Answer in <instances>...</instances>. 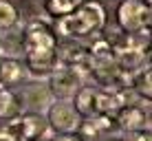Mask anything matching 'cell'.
Listing matches in <instances>:
<instances>
[{"instance_id":"cell-1","label":"cell","mask_w":152,"mask_h":141,"mask_svg":"<svg viewBox=\"0 0 152 141\" xmlns=\"http://www.w3.org/2000/svg\"><path fill=\"white\" fill-rule=\"evenodd\" d=\"M22 49L27 57V69L33 77H49L57 66V46L55 35L51 33L49 27L42 22H33L27 29L22 38Z\"/></svg>"},{"instance_id":"cell-2","label":"cell","mask_w":152,"mask_h":141,"mask_svg":"<svg viewBox=\"0 0 152 141\" xmlns=\"http://www.w3.org/2000/svg\"><path fill=\"white\" fill-rule=\"evenodd\" d=\"M102 27H104V9L91 0L84 4H77L69 15H62L55 24L57 33L66 35V38H82L88 33H97Z\"/></svg>"},{"instance_id":"cell-3","label":"cell","mask_w":152,"mask_h":141,"mask_svg":"<svg viewBox=\"0 0 152 141\" xmlns=\"http://www.w3.org/2000/svg\"><path fill=\"white\" fill-rule=\"evenodd\" d=\"M7 132H11L15 139H22V141H38V139H46L51 132L46 119L38 113H27V115H20L15 117L11 123H9Z\"/></svg>"},{"instance_id":"cell-4","label":"cell","mask_w":152,"mask_h":141,"mask_svg":"<svg viewBox=\"0 0 152 141\" xmlns=\"http://www.w3.org/2000/svg\"><path fill=\"white\" fill-rule=\"evenodd\" d=\"M119 27L126 29L128 33H137V31L150 29V4L141 2V0H124L117 9Z\"/></svg>"},{"instance_id":"cell-5","label":"cell","mask_w":152,"mask_h":141,"mask_svg":"<svg viewBox=\"0 0 152 141\" xmlns=\"http://www.w3.org/2000/svg\"><path fill=\"white\" fill-rule=\"evenodd\" d=\"M46 123L55 132H73L80 126V115L75 113V108H73V104L69 99H57V102L49 104Z\"/></svg>"},{"instance_id":"cell-6","label":"cell","mask_w":152,"mask_h":141,"mask_svg":"<svg viewBox=\"0 0 152 141\" xmlns=\"http://www.w3.org/2000/svg\"><path fill=\"white\" fill-rule=\"evenodd\" d=\"M84 75L77 69H69V66H55V71L49 75V86L51 93L60 99H71L82 86Z\"/></svg>"},{"instance_id":"cell-7","label":"cell","mask_w":152,"mask_h":141,"mask_svg":"<svg viewBox=\"0 0 152 141\" xmlns=\"http://www.w3.org/2000/svg\"><path fill=\"white\" fill-rule=\"evenodd\" d=\"M91 73L93 82L97 86L106 88V91H121V88H128V80L130 75H124L121 71L117 69V64L113 62H102V64H91Z\"/></svg>"},{"instance_id":"cell-8","label":"cell","mask_w":152,"mask_h":141,"mask_svg":"<svg viewBox=\"0 0 152 141\" xmlns=\"http://www.w3.org/2000/svg\"><path fill=\"white\" fill-rule=\"evenodd\" d=\"M143 62H148V49H143V44L126 42V46L115 49V64L124 75H134L143 69Z\"/></svg>"},{"instance_id":"cell-9","label":"cell","mask_w":152,"mask_h":141,"mask_svg":"<svg viewBox=\"0 0 152 141\" xmlns=\"http://www.w3.org/2000/svg\"><path fill=\"white\" fill-rule=\"evenodd\" d=\"M117 115H119L117 123H119V128H121L124 132L130 134V132H139V130H150L148 113H145L141 106H130V104H126Z\"/></svg>"},{"instance_id":"cell-10","label":"cell","mask_w":152,"mask_h":141,"mask_svg":"<svg viewBox=\"0 0 152 141\" xmlns=\"http://www.w3.org/2000/svg\"><path fill=\"white\" fill-rule=\"evenodd\" d=\"M71 99H73L71 102L73 108H75V113L80 115V117L91 119L93 115H97V93L93 91L91 86H80L77 93Z\"/></svg>"},{"instance_id":"cell-11","label":"cell","mask_w":152,"mask_h":141,"mask_svg":"<svg viewBox=\"0 0 152 141\" xmlns=\"http://www.w3.org/2000/svg\"><path fill=\"white\" fill-rule=\"evenodd\" d=\"M126 91L128 88H121V91H104L97 93V115H117L121 108L126 106Z\"/></svg>"},{"instance_id":"cell-12","label":"cell","mask_w":152,"mask_h":141,"mask_svg":"<svg viewBox=\"0 0 152 141\" xmlns=\"http://www.w3.org/2000/svg\"><path fill=\"white\" fill-rule=\"evenodd\" d=\"M24 77V66L20 64L15 57H0V86L9 88L15 86Z\"/></svg>"},{"instance_id":"cell-13","label":"cell","mask_w":152,"mask_h":141,"mask_svg":"<svg viewBox=\"0 0 152 141\" xmlns=\"http://www.w3.org/2000/svg\"><path fill=\"white\" fill-rule=\"evenodd\" d=\"M128 88L130 91H137L139 95H145V102H150V95H152V73H150V66H145V69L137 71L134 75H130Z\"/></svg>"},{"instance_id":"cell-14","label":"cell","mask_w":152,"mask_h":141,"mask_svg":"<svg viewBox=\"0 0 152 141\" xmlns=\"http://www.w3.org/2000/svg\"><path fill=\"white\" fill-rule=\"evenodd\" d=\"M88 60H91V64L113 62V60H115V46L108 44L106 40H97V42L88 49Z\"/></svg>"},{"instance_id":"cell-15","label":"cell","mask_w":152,"mask_h":141,"mask_svg":"<svg viewBox=\"0 0 152 141\" xmlns=\"http://www.w3.org/2000/svg\"><path fill=\"white\" fill-rule=\"evenodd\" d=\"M20 106H18V99L9 88H0V119H13L18 117Z\"/></svg>"},{"instance_id":"cell-16","label":"cell","mask_w":152,"mask_h":141,"mask_svg":"<svg viewBox=\"0 0 152 141\" xmlns=\"http://www.w3.org/2000/svg\"><path fill=\"white\" fill-rule=\"evenodd\" d=\"M18 22V11L9 0H0V31H7L15 27Z\"/></svg>"},{"instance_id":"cell-17","label":"cell","mask_w":152,"mask_h":141,"mask_svg":"<svg viewBox=\"0 0 152 141\" xmlns=\"http://www.w3.org/2000/svg\"><path fill=\"white\" fill-rule=\"evenodd\" d=\"M77 0H46V11L51 15H69L73 9L77 7Z\"/></svg>"},{"instance_id":"cell-18","label":"cell","mask_w":152,"mask_h":141,"mask_svg":"<svg viewBox=\"0 0 152 141\" xmlns=\"http://www.w3.org/2000/svg\"><path fill=\"white\" fill-rule=\"evenodd\" d=\"M126 141H152L150 130H139V132H130V137Z\"/></svg>"},{"instance_id":"cell-19","label":"cell","mask_w":152,"mask_h":141,"mask_svg":"<svg viewBox=\"0 0 152 141\" xmlns=\"http://www.w3.org/2000/svg\"><path fill=\"white\" fill-rule=\"evenodd\" d=\"M53 141H82L80 139V134H75V132H60V134H55Z\"/></svg>"},{"instance_id":"cell-20","label":"cell","mask_w":152,"mask_h":141,"mask_svg":"<svg viewBox=\"0 0 152 141\" xmlns=\"http://www.w3.org/2000/svg\"><path fill=\"white\" fill-rule=\"evenodd\" d=\"M0 141H18V139H15L11 132H7V130H4V132H0Z\"/></svg>"},{"instance_id":"cell-21","label":"cell","mask_w":152,"mask_h":141,"mask_svg":"<svg viewBox=\"0 0 152 141\" xmlns=\"http://www.w3.org/2000/svg\"><path fill=\"white\" fill-rule=\"evenodd\" d=\"M38 141H46V139H38Z\"/></svg>"},{"instance_id":"cell-22","label":"cell","mask_w":152,"mask_h":141,"mask_svg":"<svg viewBox=\"0 0 152 141\" xmlns=\"http://www.w3.org/2000/svg\"><path fill=\"white\" fill-rule=\"evenodd\" d=\"M77 2H80V0H77Z\"/></svg>"},{"instance_id":"cell-23","label":"cell","mask_w":152,"mask_h":141,"mask_svg":"<svg viewBox=\"0 0 152 141\" xmlns=\"http://www.w3.org/2000/svg\"><path fill=\"white\" fill-rule=\"evenodd\" d=\"M0 88H2V86H0Z\"/></svg>"}]
</instances>
